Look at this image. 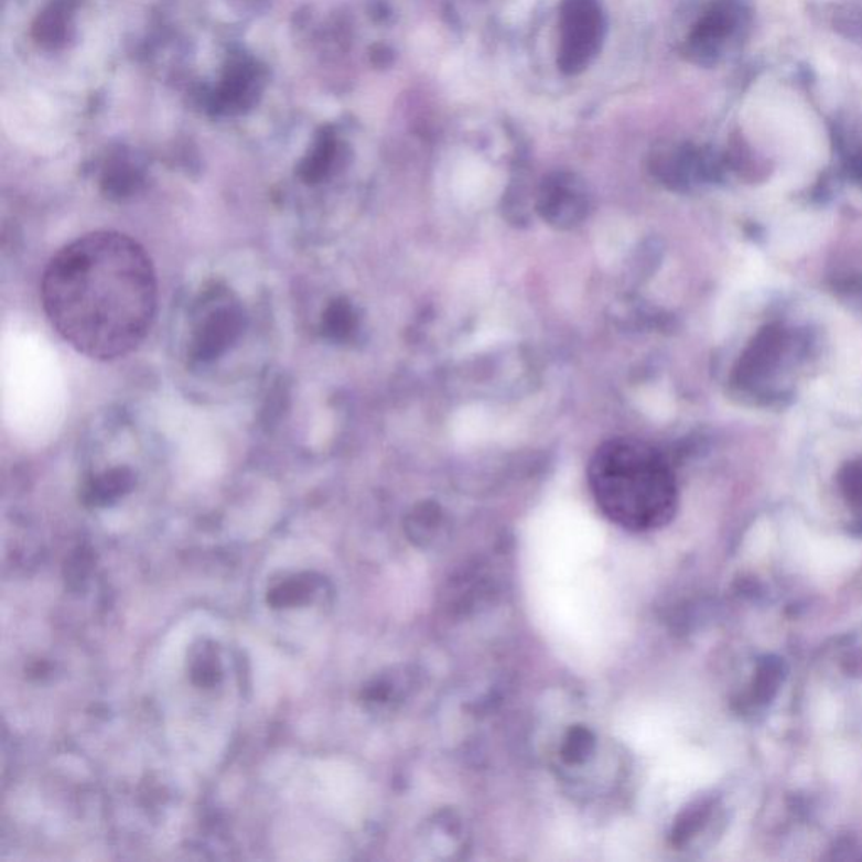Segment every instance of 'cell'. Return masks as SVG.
<instances>
[{
	"mask_svg": "<svg viewBox=\"0 0 862 862\" xmlns=\"http://www.w3.org/2000/svg\"><path fill=\"white\" fill-rule=\"evenodd\" d=\"M43 309L69 346L89 359L136 351L158 312V274L130 236L97 231L61 248L43 274Z\"/></svg>",
	"mask_w": 862,
	"mask_h": 862,
	"instance_id": "obj_1",
	"label": "cell"
},
{
	"mask_svg": "<svg viewBox=\"0 0 862 862\" xmlns=\"http://www.w3.org/2000/svg\"><path fill=\"white\" fill-rule=\"evenodd\" d=\"M593 499L612 522L634 532L662 528L677 507L666 460L647 443L617 439L600 446L589 467Z\"/></svg>",
	"mask_w": 862,
	"mask_h": 862,
	"instance_id": "obj_2",
	"label": "cell"
},
{
	"mask_svg": "<svg viewBox=\"0 0 862 862\" xmlns=\"http://www.w3.org/2000/svg\"><path fill=\"white\" fill-rule=\"evenodd\" d=\"M603 14L599 0H564L560 18V57L564 73H578L596 56L603 40Z\"/></svg>",
	"mask_w": 862,
	"mask_h": 862,
	"instance_id": "obj_3",
	"label": "cell"
},
{
	"mask_svg": "<svg viewBox=\"0 0 862 862\" xmlns=\"http://www.w3.org/2000/svg\"><path fill=\"white\" fill-rule=\"evenodd\" d=\"M312 593H314V580H311V577L293 578V580L274 586L268 595V603L273 608H290V606L309 602Z\"/></svg>",
	"mask_w": 862,
	"mask_h": 862,
	"instance_id": "obj_4",
	"label": "cell"
},
{
	"mask_svg": "<svg viewBox=\"0 0 862 862\" xmlns=\"http://www.w3.org/2000/svg\"><path fill=\"white\" fill-rule=\"evenodd\" d=\"M782 664L778 659H765L756 672L755 696L759 702L768 701L777 692L782 681Z\"/></svg>",
	"mask_w": 862,
	"mask_h": 862,
	"instance_id": "obj_5",
	"label": "cell"
},
{
	"mask_svg": "<svg viewBox=\"0 0 862 862\" xmlns=\"http://www.w3.org/2000/svg\"><path fill=\"white\" fill-rule=\"evenodd\" d=\"M129 487L130 477H123L121 472L108 474L100 481L95 482L94 487L89 491V499L94 500L95 504H107L108 500L120 496Z\"/></svg>",
	"mask_w": 862,
	"mask_h": 862,
	"instance_id": "obj_6",
	"label": "cell"
},
{
	"mask_svg": "<svg viewBox=\"0 0 862 862\" xmlns=\"http://www.w3.org/2000/svg\"><path fill=\"white\" fill-rule=\"evenodd\" d=\"M592 748L593 736L590 734V731L577 728V730H571L567 740H564L563 755L568 762L580 763L589 756Z\"/></svg>",
	"mask_w": 862,
	"mask_h": 862,
	"instance_id": "obj_7",
	"label": "cell"
},
{
	"mask_svg": "<svg viewBox=\"0 0 862 862\" xmlns=\"http://www.w3.org/2000/svg\"><path fill=\"white\" fill-rule=\"evenodd\" d=\"M193 677L197 685H214L219 677L218 664L214 662V659L197 660L196 666H194Z\"/></svg>",
	"mask_w": 862,
	"mask_h": 862,
	"instance_id": "obj_8",
	"label": "cell"
}]
</instances>
